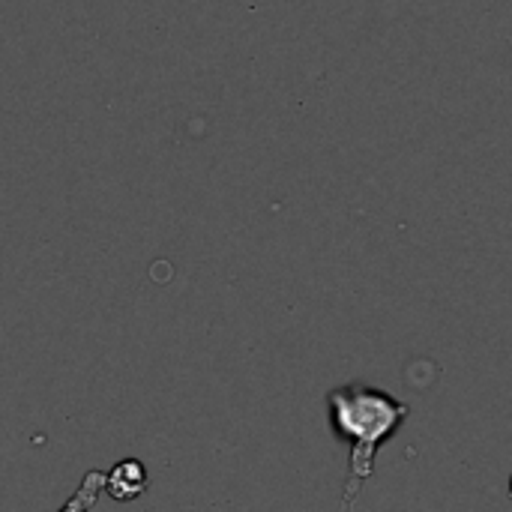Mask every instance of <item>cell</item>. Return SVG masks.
<instances>
[{
	"label": "cell",
	"instance_id": "cell-3",
	"mask_svg": "<svg viewBox=\"0 0 512 512\" xmlns=\"http://www.w3.org/2000/svg\"><path fill=\"white\" fill-rule=\"evenodd\" d=\"M510 495H512V480H510Z\"/></svg>",
	"mask_w": 512,
	"mask_h": 512
},
{
	"label": "cell",
	"instance_id": "cell-2",
	"mask_svg": "<svg viewBox=\"0 0 512 512\" xmlns=\"http://www.w3.org/2000/svg\"><path fill=\"white\" fill-rule=\"evenodd\" d=\"M144 489H147V471H144V465L135 462V459L120 462V465L111 471V477H108V495L117 498V501H132V498H138Z\"/></svg>",
	"mask_w": 512,
	"mask_h": 512
},
{
	"label": "cell",
	"instance_id": "cell-1",
	"mask_svg": "<svg viewBox=\"0 0 512 512\" xmlns=\"http://www.w3.org/2000/svg\"><path fill=\"white\" fill-rule=\"evenodd\" d=\"M330 414L336 432L354 444L351 468L354 480L372 477V462L378 447L402 426L408 417V405H399L384 390L372 387H342L330 393Z\"/></svg>",
	"mask_w": 512,
	"mask_h": 512
}]
</instances>
